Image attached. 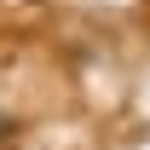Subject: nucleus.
Listing matches in <instances>:
<instances>
[{"label":"nucleus","instance_id":"nucleus-1","mask_svg":"<svg viewBox=\"0 0 150 150\" xmlns=\"http://www.w3.org/2000/svg\"><path fill=\"white\" fill-rule=\"evenodd\" d=\"M6 133H12V115H6V110H0V139H6Z\"/></svg>","mask_w":150,"mask_h":150}]
</instances>
